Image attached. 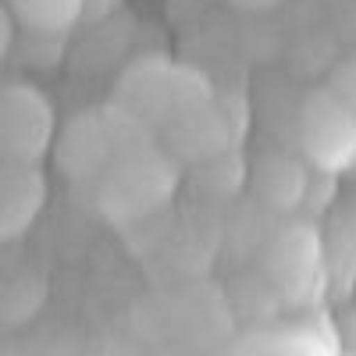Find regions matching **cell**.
<instances>
[{
    "label": "cell",
    "instance_id": "cell-1",
    "mask_svg": "<svg viewBox=\"0 0 356 356\" xmlns=\"http://www.w3.org/2000/svg\"><path fill=\"white\" fill-rule=\"evenodd\" d=\"M111 100L125 107L154 136H161L175 122L211 107L214 86L200 68L186 61H175V57L164 54H143L122 68Z\"/></svg>",
    "mask_w": 356,
    "mask_h": 356
},
{
    "label": "cell",
    "instance_id": "cell-2",
    "mask_svg": "<svg viewBox=\"0 0 356 356\" xmlns=\"http://www.w3.org/2000/svg\"><path fill=\"white\" fill-rule=\"evenodd\" d=\"M146 143H157V136L139 125L125 107L107 100L97 107H82L79 114H72L68 125L57 129L54 164L61 168L65 178L89 189L104 171H111L122 157Z\"/></svg>",
    "mask_w": 356,
    "mask_h": 356
},
{
    "label": "cell",
    "instance_id": "cell-3",
    "mask_svg": "<svg viewBox=\"0 0 356 356\" xmlns=\"http://www.w3.org/2000/svg\"><path fill=\"white\" fill-rule=\"evenodd\" d=\"M178 189V164L164 154V146L146 143L129 157H122L111 171H104L89 196L97 203V214L118 228H132L171 203Z\"/></svg>",
    "mask_w": 356,
    "mask_h": 356
},
{
    "label": "cell",
    "instance_id": "cell-4",
    "mask_svg": "<svg viewBox=\"0 0 356 356\" xmlns=\"http://www.w3.org/2000/svg\"><path fill=\"white\" fill-rule=\"evenodd\" d=\"M57 111L33 82L0 86V161L40 168L57 143Z\"/></svg>",
    "mask_w": 356,
    "mask_h": 356
},
{
    "label": "cell",
    "instance_id": "cell-5",
    "mask_svg": "<svg viewBox=\"0 0 356 356\" xmlns=\"http://www.w3.org/2000/svg\"><path fill=\"white\" fill-rule=\"evenodd\" d=\"M296 143L321 175H346L356 168V118L328 93V89H310L296 114Z\"/></svg>",
    "mask_w": 356,
    "mask_h": 356
},
{
    "label": "cell",
    "instance_id": "cell-6",
    "mask_svg": "<svg viewBox=\"0 0 356 356\" xmlns=\"http://www.w3.org/2000/svg\"><path fill=\"white\" fill-rule=\"evenodd\" d=\"M264 257H267L264 278L271 282L278 300L282 303H307L317 289L328 250H324V235L317 232V225L296 221L275 235Z\"/></svg>",
    "mask_w": 356,
    "mask_h": 356
},
{
    "label": "cell",
    "instance_id": "cell-7",
    "mask_svg": "<svg viewBox=\"0 0 356 356\" xmlns=\"http://www.w3.org/2000/svg\"><path fill=\"white\" fill-rule=\"evenodd\" d=\"M161 146H164V154L182 168V164H207V161H214L221 154L232 150V125H228V118L221 114L218 104L211 107H203L189 118H182V122H175L171 129L161 132Z\"/></svg>",
    "mask_w": 356,
    "mask_h": 356
},
{
    "label": "cell",
    "instance_id": "cell-8",
    "mask_svg": "<svg viewBox=\"0 0 356 356\" xmlns=\"http://www.w3.org/2000/svg\"><path fill=\"white\" fill-rule=\"evenodd\" d=\"M47 203V178L40 168L0 161V246H8L36 225Z\"/></svg>",
    "mask_w": 356,
    "mask_h": 356
},
{
    "label": "cell",
    "instance_id": "cell-9",
    "mask_svg": "<svg viewBox=\"0 0 356 356\" xmlns=\"http://www.w3.org/2000/svg\"><path fill=\"white\" fill-rule=\"evenodd\" d=\"M250 186L257 193V200L271 211L292 214V211H303V200L310 189V175L307 164L292 154H264L253 168H250Z\"/></svg>",
    "mask_w": 356,
    "mask_h": 356
},
{
    "label": "cell",
    "instance_id": "cell-10",
    "mask_svg": "<svg viewBox=\"0 0 356 356\" xmlns=\"http://www.w3.org/2000/svg\"><path fill=\"white\" fill-rule=\"evenodd\" d=\"M4 8L36 36H65L86 18V0H4Z\"/></svg>",
    "mask_w": 356,
    "mask_h": 356
},
{
    "label": "cell",
    "instance_id": "cell-11",
    "mask_svg": "<svg viewBox=\"0 0 356 356\" xmlns=\"http://www.w3.org/2000/svg\"><path fill=\"white\" fill-rule=\"evenodd\" d=\"M193 182L203 189V193H214V196H228L235 193L243 182H246V164L235 161V154H221L214 161H207L200 168H193Z\"/></svg>",
    "mask_w": 356,
    "mask_h": 356
},
{
    "label": "cell",
    "instance_id": "cell-12",
    "mask_svg": "<svg viewBox=\"0 0 356 356\" xmlns=\"http://www.w3.org/2000/svg\"><path fill=\"white\" fill-rule=\"evenodd\" d=\"M324 89L356 118V54H349L346 61H339L328 75V82H324Z\"/></svg>",
    "mask_w": 356,
    "mask_h": 356
},
{
    "label": "cell",
    "instance_id": "cell-13",
    "mask_svg": "<svg viewBox=\"0 0 356 356\" xmlns=\"http://www.w3.org/2000/svg\"><path fill=\"white\" fill-rule=\"evenodd\" d=\"M264 356H328V353H324V342L314 335H285Z\"/></svg>",
    "mask_w": 356,
    "mask_h": 356
},
{
    "label": "cell",
    "instance_id": "cell-14",
    "mask_svg": "<svg viewBox=\"0 0 356 356\" xmlns=\"http://www.w3.org/2000/svg\"><path fill=\"white\" fill-rule=\"evenodd\" d=\"M11 25H15V18H11V11L4 8V0H0V61H4V54H8V47H11Z\"/></svg>",
    "mask_w": 356,
    "mask_h": 356
},
{
    "label": "cell",
    "instance_id": "cell-15",
    "mask_svg": "<svg viewBox=\"0 0 356 356\" xmlns=\"http://www.w3.org/2000/svg\"><path fill=\"white\" fill-rule=\"evenodd\" d=\"M118 8V0H86V18H104L107 11H114Z\"/></svg>",
    "mask_w": 356,
    "mask_h": 356
},
{
    "label": "cell",
    "instance_id": "cell-16",
    "mask_svg": "<svg viewBox=\"0 0 356 356\" xmlns=\"http://www.w3.org/2000/svg\"><path fill=\"white\" fill-rule=\"evenodd\" d=\"M235 4H246V8H267V4H275V0H235Z\"/></svg>",
    "mask_w": 356,
    "mask_h": 356
}]
</instances>
